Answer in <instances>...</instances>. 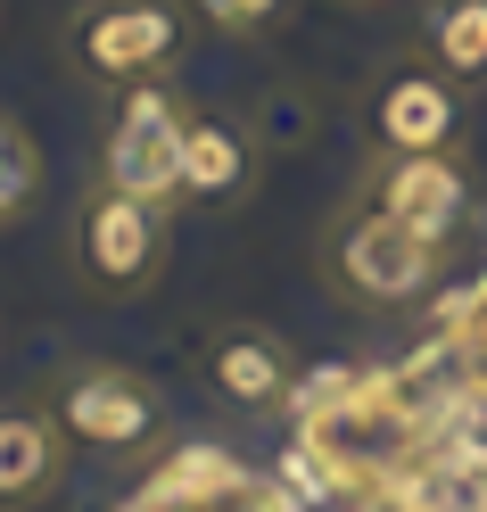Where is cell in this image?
<instances>
[{
	"mask_svg": "<svg viewBox=\"0 0 487 512\" xmlns=\"http://www.w3.org/2000/svg\"><path fill=\"white\" fill-rule=\"evenodd\" d=\"M298 438L347 479V496H372L380 479H397L421 446L438 438V422L413 405V389L397 372H364V364H322L298 372Z\"/></svg>",
	"mask_w": 487,
	"mask_h": 512,
	"instance_id": "1",
	"label": "cell"
},
{
	"mask_svg": "<svg viewBox=\"0 0 487 512\" xmlns=\"http://www.w3.org/2000/svg\"><path fill=\"white\" fill-rule=\"evenodd\" d=\"M322 281L355 314H405V306L446 290V240H430V232H413V223L355 199L322 223Z\"/></svg>",
	"mask_w": 487,
	"mask_h": 512,
	"instance_id": "2",
	"label": "cell"
},
{
	"mask_svg": "<svg viewBox=\"0 0 487 512\" xmlns=\"http://www.w3.org/2000/svg\"><path fill=\"white\" fill-rule=\"evenodd\" d=\"M174 256V207L133 199V190L91 182L83 207L67 215V265L91 298H149Z\"/></svg>",
	"mask_w": 487,
	"mask_h": 512,
	"instance_id": "3",
	"label": "cell"
},
{
	"mask_svg": "<svg viewBox=\"0 0 487 512\" xmlns=\"http://www.w3.org/2000/svg\"><path fill=\"white\" fill-rule=\"evenodd\" d=\"M190 0H75L67 17V58L108 83V91H133V83H174L182 50H190Z\"/></svg>",
	"mask_w": 487,
	"mask_h": 512,
	"instance_id": "4",
	"label": "cell"
},
{
	"mask_svg": "<svg viewBox=\"0 0 487 512\" xmlns=\"http://www.w3.org/2000/svg\"><path fill=\"white\" fill-rule=\"evenodd\" d=\"M50 422L67 430L75 455H100V463H133L149 446H166V389L133 364H67L42 389Z\"/></svg>",
	"mask_w": 487,
	"mask_h": 512,
	"instance_id": "5",
	"label": "cell"
},
{
	"mask_svg": "<svg viewBox=\"0 0 487 512\" xmlns=\"http://www.w3.org/2000/svg\"><path fill=\"white\" fill-rule=\"evenodd\" d=\"M182 133H190V108L174 100V83L116 91V116L100 141V182L157 199V207H182Z\"/></svg>",
	"mask_w": 487,
	"mask_h": 512,
	"instance_id": "6",
	"label": "cell"
},
{
	"mask_svg": "<svg viewBox=\"0 0 487 512\" xmlns=\"http://www.w3.org/2000/svg\"><path fill=\"white\" fill-rule=\"evenodd\" d=\"M355 199L380 207V215H397L413 223V232H430V240H454L471 223V166H463V149H430V157H372L364 182H355Z\"/></svg>",
	"mask_w": 487,
	"mask_h": 512,
	"instance_id": "7",
	"label": "cell"
},
{
	"mask_svg": "<svg viewBox=\"0 0 487 512\" xmlns=\"http://www.w3.org/2000/svg\"><path fill=\"white\" fill-rule=\"evenodd\" d=\"M133 512H306V504L281 479H256L248 463H232L223 446H182V455L157 463Z\"/></svg>",
	"mask_w": 487,
	"mask_h": 512,
	"instance_id": "8",
	"label": "cell"
},
{
	"mask_svg": "<svg viewBox=\"0 0 487 512\" xmlns=\"http://www.w3.org/2000/svg\"><path fill=\"white\" fill-rule=\"evenodd\" d=\"M372 141L380 157H430L463 141V83L438 67H397L372 100Z\"/></svg>",
	"mask_w": 487,
	"mask_h": 512,
	"instance_id": "9",
	"label": "cell"
},
{
	"mask_svg": "<svg viewBox=\"0 0 487 512\" xmlns=\"http://www.w3.org/2000/svg\"><path fill=\"white\" fill-rule=\"evenodd\" d=\"M265 182V141L248 116H199L182 133V207H248Z\"/></svg>",
	"mask_w": 487,
	"mask_h": 512,
	"instance_id": "10",
	"label": "cell"
},
{
	"mask_svg": "<svg viewBox=\"0 0 487 512\" xmlns=\"http://www.w3.org/2000/svg\"><path fill=\"white\" fill-rule=\"evenodd\" d=\"M207 389L232 413H281L298 397V356H289L265 323H223L207 339Z\"/></svg>",
	"mask_w": 487,
	"mask_h": 512,
	"instance_id": "11",
	"label": "cell"
},
{
	"mask_svg": "<svg viewBox=\"0 0 487 512\" xmlns=\"http://www.w3.org/2000/svg\"><path fill=\"white\" fill-rule=\"evenodd\" d=\"M67 463H75V446L50 422V405H0V512L50 504L67 488Z\"/></svg>",
	"mask_w": 487,
	"mask_h": 512,
	"instance_id": "12",
	"label": "cell"
},
{
	"mask_svg": "<svg viewBox=\"0 0 487 512\" xmlns=\"http://www.w3.org/2000/svg\"><path fill=\"white\" fill-rule=\"evenodd\" d=\"M421 50L454 83H487V0H430L421 9Z\"/></svg>",
	"mask_w": 487,
	"mask_h": 512,
	"instance_id": "13",
	"label": "cell"
},
{
	"mask_svg": "<svg viewBox=\"0 0 487 512\" xmlns=\"http://www.w3.org/2000/svg\"><path fill=\"white\" fill-rule=\"evenodd\" d=\"M438 339L454 347V364H463V397H471V422H487V273H479L471 290L446 306Z\"/></svg>",
	"mask_w": 487,
	"mask_h": 512,
	"instance_id": "14",
	"label": "cell"
},
{
	"mask_svg": "<svg viewBox=\"0 0 487 512\" xmlns=\"http://www.w3.org/2000/svg\"><path fill=\"white\" fill-rule=\"evenodd\" d=\"M34 190H42V149H34V133L17 116H0V223L25 215Z\"/></svg>",
	"mask_w": 487,
	"mask_h": 512,
	"instance_id": "15",
	"label": "cell"
},
{
	"mask_svg": "<svg viewBox=\"0 0 487 512\" xmlns=\"http://www.w3.org/2000/svg\"><path fill=\"white\" fill-rule=\"evenodd\" d=\"M314 100H306V91H289V83H273L265 91V100H256L248 108V124H256V141H265V149H306L314 141Z\"/></svg>",
	"mask_w": 487,
	"mask_h": 512,
	"instance_id": "16",
	"label": "cell"
},
{
	"mask_svg": "<svg viewBox=\"0 0 487 512\" xmlns=\"http://www.w3.org/2000/svg\"><path fill=\"white\" fill-rule=\"evenodd\" d=\"M190 17L223 42H265L273 25L289 17V0H190Z\"/></svg>",
	"mask_w": 487,
	"mask_h": 512,
	"instance_id": "17",
	"label": "cell"
},
{
	"mask_svg": "<svg viewBox=\"0 0 487 512\" xmlns=\"http://www.w3.org/2000/svg\"><path fill=\"white\" fill-rule=\"evenodd\" d=\"M339 9H380V0H339Z\"/></svg>",
	"mask_w": 487,
	"mask_h": 512,
	"instance_id": "18",
	"label": "cell"
}]
</instances>
